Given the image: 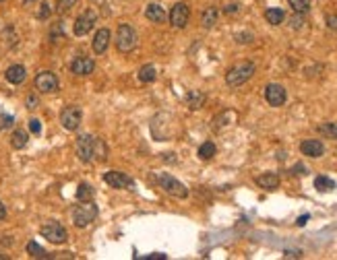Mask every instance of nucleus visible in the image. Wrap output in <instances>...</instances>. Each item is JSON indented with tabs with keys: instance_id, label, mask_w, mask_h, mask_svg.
<instances>
[{
	"instance_id": "1",
	"label": "nucleus",
	"mask_w": 337,
	"mask_h": 260,
	"mask_svg": "<svg viewBox=\"0 0 337 260\" xmlns=\"http://www.w3.org/2000/svg\"><path fill=\"white\" fill-rule=\"evenodd\" d=\"M116 50L120 54H128L137 48V31L128 25V23H120L118 25V31H116Z\"/></svg>"
},
{
	"instance_id": "2",
	"label": "nucleus",
	"mask_w": 337,
	"mask_h": 260,
	"mask_svg": "<svg viewBox=\"0 0 337 260\" xmlns=\"http://www.w3.org/2000/svg\"><path fill=\"white\" fill-rule=\"evenodd\" d=\"M254 71H256V66L253 62H240L225 73V83L230 87H240L254 75Z\"/></svg>"
},
{
	"instance_id": "3",
	"label": "nucleus",
	"mask_w": 337,
	"mask_h": 260,
	"mask_svg": "<svg viewBox=\"0 0 337 260\" xmlns=\"http://www.w3.org/2000/svg\"><path fill=\"white\" fill-rule=\"evenodd\" d=\"M95 217H97V207H95L93 201L81 203V205H77L73 208V223L79 229H83V227H87L91 221H95Z\"/></svg>"
},
{
	"instance_id": "4",
	"label": "nucleus",
	"mask_w": 337,
	"mask_h": 260,
	"mask_svg": "<svg viewBox=\"0 0 337 260\" xmlns=\"http://www.w3.org/2000/svg\"><path fill=\"white\" fill-rule=\"evenodd\" d=\"M157 182H160V188L164 190V192H168L174 198H186L188 196V188L180 182V180H176L170 174H166V172L157 174Z\"/></svg>"
},
{
	"instance_id": "5",
	"label": "nucleus",
	"mask_w": 337,
	"mask_h": 260,
	"mask_svg": "<svg viewBox=\"0 0 337 260\" xmlns=\"http://www.w3.org/2000/svg\"><path fill=\"white\" fill-rule=\"evenodd\" d=\"M95 147H97V136L91 134H81L77 138V157L83 163L95 161Z\"/></svg>"
},
{
	"instance_id": "6",
	"label": "nucleus",
	"mask_w": 337,
	"mask_h": 260,
	"mask_svg": "<svg viewBox=\"0 0 337 260\" xmlns=\"http://www.w3.org/2000/svg\"><path fill=\"white\" fill-rule=\"evenodd\" d=\"M39 234L52 244H66V239H68V232L64 229V225H60L58 221H46L42 225V229H39Z\"/></svg>"
},
{
	"instance_id": "7",
	"label": "nucleus",
	"mask_w": 337,
	"mask_h": 260,
	"mask_svg": "<svg viewBox=\"0 0 337 260\" xmlns=\"http://www.w3.org/2000/svg\"><path fill=\"white\" fill-rule=\"evenodd\" d=\"M81 120H83V112L79 105H66L60 112V124L66 130H71V132L81 126Z\"/></svg>"
},
{
	"instance_id": "8",
	"label": "nucleus",
	"mask_w": 337,
	"mask_h": 260,
	"mask_svg": "<svg viewBox=\"0 0 337 260\" xmlns=\"http://www.w3.org/2000/svg\"><path fill=\"white\" fill-rule=\"evenodd\" d=\"M35 89L39 93H56L58 91V87H60V83H58V77L50 71H42L37 77H35V81H33Z\"/></svg>"
},
{
	"instance_id": "9",
	"label": "nucleus",
	"mask_w": 337,
	"mask_h": 260,
	"mask_svg": "<svg viewBox=\"0 0 337 260\" xmlns=\"http://www.w3.org/2000/svg\"><path fill=\"white\" fill-rule=\"evenodd\" d=\"M95 21H97V15H95V11H85V13H81L77 17V21H75V25H73V31H75V35H87L89 31L93 29V25H95Z\"/></svg>"
},
{
	"instance_id": "10",
	"label": "nucleus",
	"mask_w": 337,
	"mask_h": 260,
	"mask_svg": "<svg viewBox=\"0 0 337 260\" xmlns=\"http://www.w3.org/2000/svg\"><path fill=\"white\" fill-rule=\"evenodd\" d=\"M168 19H170L172 27H176V29H184L186 23H188V19H191V8H188V4H184V2H176V4L172 6L170 15H168Z\"/></svg>"
},
{
	"instance_id": "11",
	"label": "nucleus",
	"mask_w": 337,
	"mask_h": 260,
	"mask_svg": "<svg viewBox=\"0 0 337 260\" xmlns=\"http://www.w3.org/2000/svg\"><path fill=\"white\" fill-rule=\"evenodd\" d=\"M104 182L110 184V188H118V190H133L135 182L131 176H126L124 172H108L104 174Z\"/></svg>"
},
{
	"instance_id": "12",
	"label": "nucleus",
	"mask_w": 337,
	"mask_h": 260,
	"mask_svg": "<svg viewBox=\"0 0 337 260\" xmlns=\"http://www.w3.org/2000/svg\"><path fill=\"white\" fill-rule=\"evenodd\" d=\"M265 99H267V104L269 105L280 107V105L285 104V89L281 85H277V83L267 85L265 87Z\"/></svg>"
},
{
	"instance_id": "13",
	"label": "nucleus",
	"mask_w": 337,
	"mask_h": 260,
	"mask_svg": "<svg viewBox=\"0 0 337 260\" xmlns=\"http://www.w3.org/2000/svg\"><path fill=\"white\" fill-rule=\"evenodd\" d=\"M93 68H95V62H93V58H89V56H77L71 62V73L79 75V77L91 75Z\"/></svg>"
},
{
	"instance_id": "14",
	"label": "nucleus",
	"mask_w": 337,
	"mask_h": 260,
	"mask_svg": "<svg viewBox=\"0 0 337 260\" xmlns=\"http://www.w3.org/2000/svg\"><path fill=\"white\" fill-rule=\"evenodd\" d=\"M110 39H112V33H110V29H97V33L93 35V42H91V48H93V52L95 54H104L108 46H110Z\"/></svg>"
},
{
	"instance_id": "15",
	"label": "nucleus",
	"mask_w": 337,
	"mask_h": 260,
	"mask_svg": "<svg viewBox=\"0 0 337 260\" xmlns=\"http://www.w3.org/2000/svg\"><path fill=\"white\" fill-rule=\"evenodd\" d=\"M300 151L306 157L316 159V157H321L325 153V145L321 141H316V138H306V141L300 143Z\"/></svg>"
},
{
	"instance_id": "16",
	"label": "nucleus",
	"mask_w": 337,
	"mask_h": 260,
	"mask_svg": "<svg viewBox=\"0 0 337 260\" xmlns=\"http://www.w3.org/2000/svg\"><path fill=\"white\" fill-rule=\"evenodd\" d=\"M6 81L8 83H13V85H21L25 81V77H27V71H25V66L23 64H13V66H8L6 68Z\"/></svg>"
},
{
	"instance_id": "17",
	"label": "nucleus",
	"mask_w": 337,
	"mask_h": 260,
	"mask_svg": "<svg viewBox=\"0 0 337 260\" xmlns=\"http://www.w3.org/2000/svg\"><path fill=\"white\" fill-rule=\"evenodd\" d=\"M145 17H147V21H151V23H164L166 21V11L162 8V4H147L145 8Z\"/></svg>"
},
{
	"instance_id": "18",
	"label": "nucleus",
	"mask_w": 337,
	"mask_h": 260,
	"mask_svg": "<svg viewBox=\"0 0 337 260\" xmlns=\"http://www.w3.org/2000/svg\"><path fill=\"white\" fill-rule=\"evenodd\" d=\"M256 184L265 190H275V188H280V176L271 174V172L261 174V176H256Z\"/></svg>"
},
{
	"instance_id": "19",
	"label": "nucleus",
	"mask_w": 337,
	"mask_h": 260,
	"mask_svg": "<svg viewBox=\"0 0 337 260\" xmlns=\"http://www.w3.org/2000/svg\"><path fill=\"white\" fill-rule=\"evenodd\" d=\"M205 102H207V95L201 93V91H195V89H193V91L186 93V104H188V107H191V109H199V107H203Z\"/></svg>"
},
{
	"instance_id": "20",
	"label": "nucleus",
	"mask_w": 337,
	"mask_h": 260,
	"mask_svg": "<svg viewBox=\"0 0 337 260\" xmlns=\"http://www.w3.org/2000/svg\"><path fill=\"white\" fill-rule=\"evenodd\" d=\"M93 194H95V190H93L91 184H87V182L79 184V188H77V201H79V203L93 201Z\"/></svg>"
},
{
	"instance_id": "21",
	"label": "nucleus",
	"mask_w": 337,
	"mask_h": 260,
	"mask_svg": "<svg viewBox=\"0 0 337 260\" xmlns=\"http://www.w3.org/2000/svg\"><path fill=\"white\" fill-rule=\"evenodd\" d=\"M217 17H220V13H217V8L215 6H209V8H205L203 15H201V25L205 29H209L217 23Z\"/></svg>"
},
{
	"instance_id": "22",
	"label": "nucleus",
	"mask_w": 337,
	"mask_h": 260,
	"mask_svg": "<svg viewBox=\"0 0 337 260\" xmlns=\"http://www.w3.org/2000/svg\"><path fill=\"white\" fill-rule=\"evenodd\" d=\"M27 141H29V136H27L25 130H21V128H17L15 132L11 134V147L13 149H25Z\"/></svg>"
},
{
	"instance_id": "23",
	"label": "nucleus",
	"mask_w": 337,
	"mask_h": 260,
	"mask_svg": "<svg viewBox=\"0 0 337 260\" xmlns=\"http://www.w3.org/2000/svg\"><path fill=\"white\" fill-rule=\"evenodd\" d=\"M265 19H267V23H271V25H281L283 19H285V13L281 8H267Z\"/></svg>"
},
{
	"instance_id": "24",
	"label": "nucleus",
	"mask_w": 337,
	"mask_h": 260,
	"mask_svg": "<svg viewBox=\"0 0 337 260\" xmlns=\"http://www.w3.org/2000/svg\"><path fill=\"white\" fill-rule=\"evenodd\" d=\"M155 77H157V71L153 64H145L141 71H139V81L141 83H153Z\"/></svg>"
},
{
	"instance_id": "25",
	"label": "nucleus",
	"mask_w": 337,
	"mask_h": 260,
	"mask_svg": "<svg viewBox=\"0 0 337 260\" xmlns=\"http://www.w3.org/2000/svg\"><path fill=\"white\" fill-rule=\"evenodd\" d=\"M314 188L319 190V192H331V190L335 188V182L327 176H316L314 178Z\"/></svg>"
},
{
	"instance_id": "26",
	"label": "nucleus",
	"mask_w": 337,
	"mask_h": 260,
	"mask_svg": "<svg viewBox=\"0 0 337 260\" xmlns=\"http://www.w3.org/2000/svg\"><path fill=\"white\" fill-rule=\"evenodd\" d=\"M215 153H217V147H215V143H211V141H207V143H203V145L199 147V157L203 159V161H207V159H213Z\"/></svg>"
},
{
	"instance_id": "27",
	"label": "nucleus",
	"mask_w": 337,
	"mask_h": 260,
	"mask_svg": "<svg viewBox=\"0 0 337 260\" xmlns=\"http://www.w3.org/2000/svg\"><path fill=\"white\" fill-rule=\"evenodd\" d=\"M234 118H236L234 112H224V114H220V116H215V118H213V130H222L224 126L230 124L227 120H234Z\"/></svg>"
},
{
	"instance_id": "28",
	"label": "nucleus",
	"mask_w": 337,
	"mask_h": 260,
	"mask_svg": "<svg viewBox=\"0 0 337 260\" xmlns=\"http://www.w3.org/2000/svg\"><path fill=\"white\" fill-rule=\"evenodd\" d=\"M321 134H325L327 138H333V141H337V124H333V122H325V124H321L319 128Z\"/></svg>"
},
{
	"instance_id": "29",
	"label": "nucleus",
	"mask_w": 337,
	"mask_h": 260,
	"mask_svg": "<svg viewBox=\"0 0 337 260\" xmlns=\"http://www.w3.org/2000/svg\"><path fill=\"white\" fill-rule=\"evenodd\" d=\"M27 254L33 256V258H48V252L37 242H29L27 244Z\"/></svg>"
},
{
	"instance_id": "30",
	"label": "nucleus",
	"mask_w": 337,
	"mask_h": 260,
	"mask_svg": "<svg viewBox=\"0 0 337 260\" xmlns=\"http://www.w3.org/2000/svg\"><path fill=\"white\" fill-rule=\"evenodd\" d=\"M287 2H290V6L298 15H304V13L310 11V0H287Z\"/></svg>"
},
{
	"instance_id": "31",
	"label": "nucleus",
	"mask_w": 337,
	"mask_h": 260,
	"mask_svg": "<svg viewBox=\"0 0 337 260\" xmlns=\"http://www.w3.org/2000/svg\"><path fill=\"white\" fill-rule=\"evenodd\" d=\"M108 157V147L102 138H97V147H95V161H106Z\"/></svg>"
},
{
	"instance_id": "32",
	"label": "nucleus",
	"mask_w": 337,
	"mask_h": 260,
	"mask_svg": "<svg viewBox=\"0 0 337 260\" xmlns=\"http://www.w3.org/2000/svg\"><path fill=\"white\" fill-rule=\"evenodd\" d=\"M75 4H77V0H58L56 11H58V13H66L68 8H73Z\"/></svg>"
},
{
	"instance_id": "33",
	"label": "nucleus",
	"mask_w": 337,
	"mask_h": 260,
	"mask_svg": "<svg viewBox=\"0 0 337 260\" xmlns=\"http://www.w3.org/2000/svg\"><path fill=\"white\" fill-rule=\"evenodd\" d=\"M13 124H15V118H13V116H8V114H0V130L11 128Z\"/></svg>"
},
{
	"instance_id": "34",
	"label": "nucleus",
	"mask_w": 337,
	"mask_h": 260,
	"mask_svg": "<svg viewBox=\"0 0 337 260\" xmlns=\"http://www.w3.org/2000/svg\"><path fill=\"white\" fill-rule=\"evenodd\" d=\"M25 105H27V109H35V107L39 105L37 95H35V93H29V95H27V99H25Z\"/></svg>"
},
{
	"instance_id": "35",
	"label": "nucleus",
	"mask_w": 337,
	"mask_h": 260,
	"mask_svg": "<svg viewBox=\"0 0 337 260\" xmlns=\"http://www.w3.org/2000/svg\"><path fill=\"white\" fill-rule=\"evenodd\" d=\"M64 35V31H62V23H56L54 27H52V31H50V37H52V42H56L58 37H62Z\"/></svg>"
},
{
	"instance_id": "36",
	"label": "nucleus",
	"mask_w": 337,
	"mask_h": 260,
	"mask_svg": "<svg viewBox=\"0 0 337 260\" xmlns=\"http://www.w3.org/2000/svg\"><path fill=\"white\" fill-rule=\"evenodd\" d=\"M29 130H31L33 134H39V132H42V122H39L37 118H31V120H29Z\"/></svg>"
},
{
	"instance_id": "37",
	"label": "nucleus",
	"mask_w": 337,
	"mask_h": 260,
	"mask_svg": "<svg viewBox=\"0 0 337 260\" xmlns=\"http://www.w3.org/2000/svg\"><path fill=\"white\" fill-rule=\"evenodd\" d=\"M50 17V4L44 2L42 6H39V11H37V19H48Z\"/></svg>"
},
{
	"instance_id": "38",
	"label": "nucleus",
	"mask_w": 337,
	"mask_h": 260,
	"mask_svg": "<svg viewBox=\"0 0 337 260\" xmlns=\"http://www.w3.org/2000/svg\"><path fill=\"white\" fill-rule=\"evenodd\" d=\"M236 42L238 44H251L253 42V35L251 33H238L236 35Z\"/></svg>"
},
{
	"instance_id": "39",
	"label": "nucleus",
	"mask_w": 337,
	"mask_h": 260,
	"mask_svg": "<svg viewBox=\"0 0 337 260\" xmlns=\"http://www.w3.org/2000/svg\"><path fill=\"white\" fill-rule=\"evenodd\" d=\"M327 27L333 29V31H337V15H329V17H327Z\"/></svg>"
},
{
	"instance_id": "40",
	"label": "nucleus",
	"mask_w": 337,
	"mask_h": 260,
	"mask_svg": "<svg viewBox=\"0 0 337 260\" xmlns=\"http://www.w3.org/2000/svg\"><path fill=\"white\" fill-rule=\"evenodd\" d=\"M300 256H302L300 250H287L285 252V258H300Z\"/></svg>"
},
{
	"instance_id": "41",
	"label": "nucleus",
	"mask_w": 337,
	"mask_h": 260,
	"mask_svg": "<svg viewBox=\"0 0 337 260\" xmlns=\"http://www.w3.org/2000/svg\"><path fill=\"white\" fill-rule=\"evenodd\" d=\"M294 174H300V176H302V174H306V167H304V165H300V163H298V165H294Z\"/></svg>"
},
{
	"instance_id": "42",
	"label": "nucleus",
	"mask_w": 337,
	"mask_h": 260,
	"mask_svg": "<svg viewBox=\"0 0 337 260\" xmlns=\"http://www.w3.org/2000/svg\"><path fill=\"white\" fill-rule=\"evenodd\" d=\"M6 217V207H4V203L0 201V221H2V219Z\"/></svg>"
},
{
	"instance_id": "43",
	"label": "nucleus",
	"mask_w": 337,
	"mask_h": 260,
	"mask_svg": "<svg viewBox=\"0 0 337 260\" xmlns=\"http://www.w3.org/2000/svg\"><path fill=\"white\" fill-rule=\"evenodd\" d=\"M292 25L300 29V27H302V17H294V19H292Z\"/></svg>"
},
{
	"instance_id": "44",
	"label": "nucleus",
	"mask_w": 337,
	"mask_h": 260,
	"mask_svg": "<svg viewBox=\"0 0 337 260\" xmlns=\"http://www.w3.org/2000/svg\"><path fill=\"white\" fill-rule=\"evenodd\" d=\"M306 221H309V215H302V217L298 219V225L302 227V225H306Z\"/></svg>"
},
{
	"instance_id": "45",
	"label": "nucleus",
	"mask_w": 337,
	"mask_h": 260,
	"mask_svg": "<svg viewBox=\"0 0 337 260\" xmlns=\"http://www.w3.org/2000/svg\"><path fill=\"white\" fill-rule=\"evenodd\" d=\"M236 11H238V4H230L225 8V13H236Z\"/></svg>"
},
{
	"instance_id": "46",
	"label": "nucleus",
	"mask_w": 337,
	"mask_h": 260,
	"mask_svg": "<svg viewBox=\"0 0 337 260\" xmlns=\"http://www.w3.org/2000/svg\"><path fill=\"white\" fill-rule=\"evenodd\" d=\"M23 2H35V0H23Z\"/></svg>"
},
{
	"instance_id": "47",
	"label": "nucleus",
	"mask_w": 337,
	"mask_h": 260,
	"mask_svg": "<svg viewBox=\"0 0 337 260\" xmlns=\"http://www.w3.org/2000/svg\"><path fill=\"white\" fill-rule=\"evenodd\" d=\"M0 2H4V0H0Z\"/></svg>"
}]
</instances>
